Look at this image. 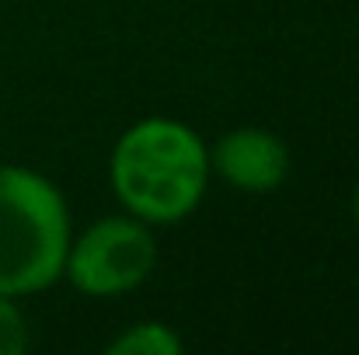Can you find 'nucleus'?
<instances>
[{"label":"nucleus","instance_id":"f257e3e1","mask_svg":"<svg viewBox=\"0 0 359 355\" xmlns=\"http://www.w3.org/2000/svg\"><path fill=\"white\" fill-rule=\"evenodd\" d=\"M109 174L129 216L171 227L192 216L206 195L210 146L178 118H143L119 136Z\"/></svg>","mask_w":359,"mask_h":355},{"label":"nucleus","instance_id":"f03ea898","mask_svg":"<svg viewBox=\"0 0 359 355\" xmlns=\"http://www.w3.org/2000/svg\"><path fill=\"white\" fill-rule=\"evenodd\" d=\"M70 209L39 171L0 164V293L32 296L63 275Z\"/></svg>","mask_w":359,"mask_h":355},{"label":"nucleus","instance_id":"7ed1b4c3","mask_svg":"<svg viewBox=\"0 0 359 355\" xmlns=\"http://www.w3.org/2000/svg\"><path fill=\"white\" fill-rule=\"evenodd\" d=\"M157 268V240L136 216H105L70 237L63 275L88 296H119L136 289Z\"/></svg>","mask_w":359,"mask_h":355},{"label":"nucleus","instance_id":"20e7f679","mask_svg":"<svg viewBox=\"0 0 359 355\" xmlns=\"http://www.w3.org/2000/svg\"><path fill=\"white\" fill-rule=\"evenodd\" d=\"M210 171H217L238 192L269 195L290 178V150L276 132L258 125H241L213 143Z\"/></svg>","mask_w":359,"mask_h":355},{"label":"nucleus","instance_id":"39448f33","mask_svg":"<svg viewBox=\"0 0 359 355\" xmlns=\"http://www.w3.org/2000/svg\"><path fill=\"white\" fill-rule=\"evenodd\" d=\"M109 355H178L182 352V338L157 321H140L133 328H126L116 342H109Z\"/></svg>","mask_w":359,"mask_h":355},{"label":"nucleus","instance_id":"423d86ee","mask_svg":"<svg viewBox=\"0 0 359 355\" xmlns=\"http://www.w3.org/2000/svg\"><path fill=\"white\" fill-rule=\"evenodd\" d=\"M28 349V324L14 307V296L0 293V355H21Z\"/></svg>","mask_w":359,"mask_h":355},{"label":"nucleus","instance_id":"0eeeda50","mask_svg":"<svg viewBox=\"0 0 359 355\" xmlns=\"http://www.w3.org/2000/svg\"><path fill=\"white\" fill-rule=\"evenodd\" d=\"M353 216H356V227H359V185H356V192H353Z\"/></svg>","mask_w":359,"mask_h":355}]
</instances>
